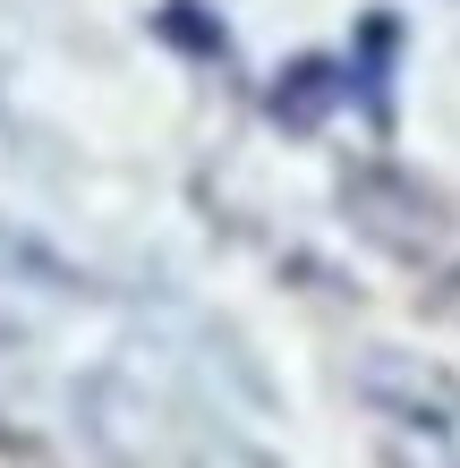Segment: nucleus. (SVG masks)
Masks as SVG:
<instances>
[{"mask_svg": "<svg viewBox=\"0 0 460 468\" xmlns=\"http://www.w3.org/2000/svg\"><path fill=\"white\" fill-rule=\"evenodd\" d=\"M341 205H349L358 230H375L384 247H401V256H426V247H444V230H452V213H444L435 187L401 179V171H384V162L341 171Z\"/></svg>", "mask_w": 460, "mask_h": 468, "instance_id": "obj_1", "label": "nucleus"}, {"mask_svg": "<svg viewBox=\"0 0 460 468\" xmlns=\"http://www.w3.org/2000/svg\"><path fill=\"white\" fill-rule=\"evenodd\" d=\"M358 383H367V400L384 409V418H401V426L444 434V426L460 418V392H452L444 375H418V367H367Z\"/></svg>", "mask_w": 460, "mask_h": 468, "instance_id": "obj_2", "label": "nucleus"}, {"mask_svg": "<svg viewBox=\"0 0 460 468\" xmlns=\"http://www.w3.org/2000/svg\"><path fill=\"white\" fill-rule=\"evenodd\" d=\"M9 264H17V272H35L43 290H77V282H86V272H69L43 239H26V230H0V272H9Z\"/></svg>", "mask_w": 460, "mask_h": 468, "instance_id": "obj_3", "label": "nucleus"}, {"mask_svg": "<svg viewBox=\"0 0 460 468\" xmlns=\"http://www.w3.org/2000/svg\"><path fill=\"white\" fill-rule=\"evenodd\" d=\"M154 26H162V35H171L179 51H197V60H213V51H222V26L205 17V0H171V9H162Z\"/></svg>", "mask_w": 460, "mask_h": 468, "instance_id": "obj_4", "label": "nucleus"}]
</instances>
